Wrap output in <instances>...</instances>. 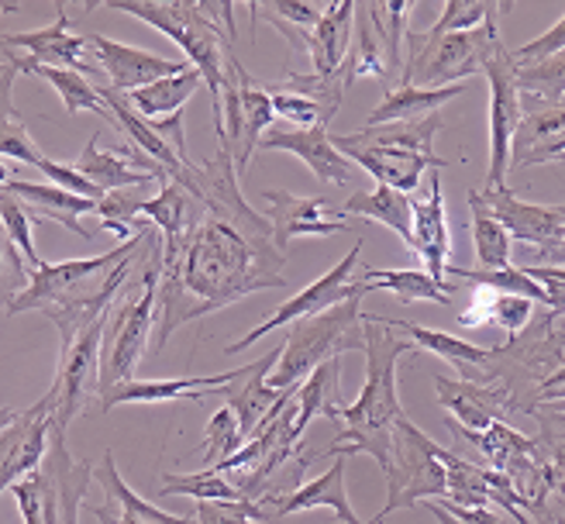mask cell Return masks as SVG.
Returning a JSON list of instances; mask_svg holds the SVG:
<instances>
[{"label":"cell","mask_w":565,"mask_h":524,"mask_svg":"<svg viewBox=\"0 0 565 524\" xmlns=\"http://www.w3.org/2000/svg\"><path fill=\"white\" fill-rule=\"evenodd\" d=\"M196 201L204 217L173 245L162 248L156 293V352L186 321L259 293L287 287V253L273 238V221L245 201L242 177L228 149L204 162H186L173 177Z\"/></svg>","instance_id":"cell-1"},{"label":"cell","mask_w":565,"mask_h":524,"mask_svg":"<svg viewBox=\"0 0 565 524\" xmlns=\"http://www.w3.org/2000/svg\"><path fill=\"white\" fill-rule=\"evenodd\" d=\"M362 328H365V383L362 394L352 404H331L324 418L338 421L342 418V431L334 435L328 449H318V459H334V456H373L380 469L390 462V446H393V425L404 421V404L397 391V366L401 359L411 355L417 345L393 335L390 318L362 311Z\"/></svg>","instance_id":"cell-2"},{"label":"cell","mask_w":565,"mask_h":524,"mask_svg":"<svg viewBox=\"0 0 565 524\" xmlns=\"http://www.w3.org/2000/svg\"><path fill=\"white\" fill-rule=\"evenodd\" d=\"M445 128L441 115L401 121V125H380V128H359L349 135H331L334 149L349 162L362 165L376 183L414 193L420 177L431 170H445V159L435 156V135Z\"/></svg>","instance_id":"cell-3"},{"label":"cell","mask_w":565,"mask_h":524,"mask_svg":"<svg viewBox=\"0 0 565 524\" xmlns=\"http://www.w3.org/2000/svg\"><path fill=\"white\" fill-rule=\"evenodd\" d=\"M94 8H107V11H118V14L146 21V24L156 28V32H162L166 39H173L186 52V63L201 73L204 87L211 94V118H214V131H217V142H221V138H224V128H221V87H224V73H228L232 52L224 49V35H228V32H224V28L214 21L211 4H169V0L135 4V0H121V4H94Z\"/></svg>","instance_id":"cell-4"},{"label":"cell","mask_w":565,"mask_h":524,"mask_svg":"<svg viewBox=\"0 0 565 524\" xmlns=\"http://www.w3.org/2000/svg\"><path fill=\"white\" fill-rule=\"evenodd\" d=\"M362 297L365 293H355L338 303V308L294 321L287 328V342H282V355H279L282 363H276L269 386L290 391V386L303 383L318 366L331 363V359H342L345 352H362L365 349Z\"/></svg>","instance_id":"cell-5"},{"label":"cell","mask_w":565,"mask_h":524,"mask_svg":"<svg viewBox=\"0 0 565 524\" xmlns=\"http://www.w3.org/2000/svg\"><path fill=\"white\" fill-rule=\"evenodd\" d=\"M94 483V462L73 459L66 431H49V449L39 469L21 477L11 493L24 524H79V507Z\"/></svg>","instance_id":"cell-6"},{"label":"cell","mask_w":565,"mask_h":524,"mask_svg":"<svg viewBox=\"0 0 565 524\" xmlns=\"http://www.w3.org/2000/svg\"><path fill=\"white\" fill-rule=\"evenodd\" d=\"M493 18L472 28V32L438 35V39L407 32L411 49L404 55L401 83H414V87H456V83H466L469 76L483 73L493 55L507 49Z\"/></svg>","instance_id":"cell-7"},{"label":"cell","mask_w":565,"mask_h":524,"mask_svg":"<svg viewBox=\"0 0 565 524\" xmlns=\"http://www.w3.org/2000/svg\"><path fill=\"white\" fill-rule=\"evenodd\" d=\"M438 452H441L438 441L428 438L407 418L393 425L390 462L383 466L386 504L365 524H383L393 511H407L424 501H445L448 483H445V466H441Z\"/></svg>","instance_id":"cell-8"},{"label":"cell","mask_w":565,"mask_h":524,"mask_svg":"<svg viewBox=\"0 0 565 524\" xmlns=\"http://www.w3.org/2000/svg\"><path fill=\"white\" fill-rule=\"evenodd\" d=\"M107 318L94 321L90 328L76 331L73 339L60 342V363L45 391L52 407V428L70 431V425L100 397V342H104Z\"/></svg>","instance_id":"cell-9"},{"label":"cell","mask_w":565,"mask_h":524,"mask_svg":"<svg viewBox=\"0 0 565 524\" xmlns=\"http://www.w3.org/2000/svg\"><path fill=\"white\" fill-rule=\"evenodd\" d=\"M273 97L266 90V83L252 76L242 60H228V73H224V87H221V128L224 138L221 146L232 152L238 177H245L252 156H256L263 135L273 128Z\"/></svg>","instance_id":"cell-10"},{"label":"cell","mask_w":565,"mask_h":524,"mask_svg":"<svg viewBox=\"0 0 565 524\" xmlns=\"http://www.w3.org/2000/svg\"><path fill=\"white\" fill-rule=\"evenodd\" d=\"M362 238L349 248L345 253V259H338L324 276H318L315 284L310 287H303L300 293H294L282 308H276L263 324H256L248 331V335H242L238 342H232L228 345V355H238L242 349H248V345H256L263 335H269V331H276V328H290L294 321H300V318H310V314H321V311H328V308H338L342 300H349V297H355V293H370L365 290V284L355 276V269H359V256H362Z\"/></svg>","instance_id":"cell-11"},{"label":"cell","mask_w":565,"mask_h":524,"mask_svg":"<svg viewBox=\"0 0 565 524\" xmlns=\"http://www.w3.org/2000/svg\"><path fill=\"white\" fill-rule=\"evenodd\" d=\"M483 76L490 79V173L487 186H507L511 173V142L524 118L521 94H518V63L511 49L497 52L487 63Z\"/></svg>","instance_id":"cell-12"},{"label":"cell","mask_w":565,"mask_h":524,"mask_svg":"<svg viewBox=\"0 0 565 524\" xmlns=\"http://www.w3.org/2000/svg\"><path fill=\"white\" fill-rule=\"evenodd\" d=\"M11 52H24V60H32L35 66H55V69H73L90 76L94 83H104V73L97 66V52L90 45V35L73 32V18L60 8L55 11V21L45 28H35V32H11L0 35Z\"/></svg>","instance_id":"cell-13"},{"label":"cell","mask_w":565,"mask_h":524,"mask_svg":"<svg viewBox=\"0 0 565 524\" xmlns=\"http://www.w3.org/2000/svg\"><path fill=\"white\" fill-rule=\"evenodd\" d=\"M466 201L493 214L511 232V238L527 242L531 248L565 242V204H527L514 197L511 186H483V190L472 186Z\"/></svg>","instance_id":"cell-14"},{"label":"cell","mask_w":565,"mask_h":524,"mask_svg":"<svg viewBox=\"0 0 565 524\" xmlns=\"http://www.w3.org/2000/svg\"><path fill=\"white\" fill-rule=\"evenodd\" d=\"M263 197L269 204L266 217L273 221V238L279 253H287L294 238H331L355 225L328 197H297L290 190H266Z\"/></svg>","instance_id":"cell-15"},{"label":"cell","mask_w":565,"mask_h":524,"mask_svg":"<svg viewBox=\"0 0 565 524\" xmlns=\"http://www.w3.org/2000/svg\"><path fill=\"white\" fill-rule=\"evenodd\" d=\"M87 35L97 52V66L104 73V83L125 97L141 87H152V83H159L166 76H180L183 69H190L186 60H166L159 52L135 49V45L107 39V35H97V32H87Z\"/></svg>","instance_id":"cell-16"},{"label":"cell","mask_w":565,"mask_h":524,"mask_svg":"<svg viewBox=\"0 0 565 524\" xmlns=\"http://www.w3.org/2000/svg\"><path fill=\"white\" fill-rule=\"evenodd\" d=\"M104 135L94 131L90 142L83 146L79 159L73 162L76 170L87 177L100 193H115V190H135L146 186L152 180H169V173L156 159H149L141 149H135L131 142H125L121 149H104Z\"/></svg>","instance_id":"cell-17"},{"label":"cell","mask_w":565,"mask_h":524,"mask_svg":"<svg viewBox=\"0 0 565 524\" xmlns=\"http://www.w3.org/2000/svg\"><path fill=\"white\" fill-rule=\"evenodd\" d=\"M411 204H414L411 253L424 263L431 280L445 287L448 259H451V235H448V214H445V193H441V170L428 173V183L411 193Z\"/></svg>","instance_id":"cell-18"},{"label":"cell","mask_w":565,"mask_h":524,"mask_svg":"<svg viewBox=\"0 0 565 524\" xmlns=\"http://www.w3.org/2000/svg\"><path fill=\"white\" fill-rule=\"evenodd\" d=\"M435 386H438V404L451 414V421L469 431H483L497 421L511 425V418H521V407L514 404V397L493 379L472 383V379L435 376Z\"/></svg>","instance_id":"cell-19"},{"label":"cell","mask_w":565,"mask_h":524,"mask_svg":"<svg viewBox=\"0 0 565 524\" xmlns=\"http://www.w3.org/2000/svg\"><path fill=\"white\" fill-rule=\"evenodd\" d=\"M52 431V407L42 397L39 404L18 410V418L0 431V493L11 490L21 477L42 466Z\"/></svg>","instance_id":"cell-20"},{"label":"cell","mask_w":565,"mask_h":524,"mask_svg":"<svg viewBox=\"0 0 565 524\" xmlns=\"http://www.w3.org/2000/svg\"><path fill=\"white\" fill-rule=\"evenodd\" d=\"M263 152H294L310 173H315L321 183H349L352 177V162L334 149V138L328 128H282L273 125L263 142Z\"/></svg>","instance_id":"cell-21"},{"label":"cell","mask_w":565,"mask_h":524,"mask_svg":"<svg viewBox=\"0 0 565 524\" xmlns=\"http://www.w3.org/2000/svg\"><path fill=\"white\" fill-rule=\"evenodd\" d=\"M94 480L104 486L107 504L90 507V514L100 524H196V517H183V514H169L156 504H149L146 496H138L125 477L118 473V459L115 452H104V459L94 466Z\"/></svg>","instance_id":"cell-22"},{"label":"cell","mask_w":565,"mask_h":524,"mask_svg":"<svg viewBox=\"0 0 565 524\" xmlns=\"http://www.w3.org/2000/svg\"><path fill=\"white\" fill-rule=\"evenodd\" d=\"M345 477H349V459H345V456H334L331 466L324 469V473H321L318 480L300 483L294 493H287L282 501H276L273 507H266L269 524H273V521H282V517H290V514L318 511V507H328L338 521H345V524H365V521H359V514L352 511Z\"/></svg>","instance_id":"cell-23"},{"label":"cell","mask_w":565,"mask_h":524,"mask_svg":"<svg viewBox=\"0 0 565 524\" xmlns=\"http://www.w3.org/2000/svg\"><path fill=\"white\" fill-rule=\"evenodd\" d=\"M248 373V366L217 373V376H180V379H135L118 386L100 404V414H110L118 404H169V400H204L211 394H221L224 386L238 383Z\"/></svg>","instance_id":"cell-24"},{"label":"cell","mask_w":565,"mask_h":524,"mask_svg":"<svg viewBox=\"0 0 565 524\" xmlns=\"http://www.w3.org/2000/svg\"><path fill=\"white\" fill-rule=\"evenodd\" d=\"M279 355H282V345L266 352L263 359H256V363H248V373L238 383L224 386V391H221L224 404L235 410L245 441L256 435V428L269 418V410L279 404V397L287 394V391H276V386H269V373L279 363Z\"/></svg>","instance_id":"cell-25"},{"label":"cell","mask_w":565,"mask_h":524,"mask_svg":"<svg viewBox=\"0 0 565 524\" xmlns=\"http://www.w3.org/2000/svg\"><path fill=\"white\" fill-rule=\"evenodd\" d=\"M14 197L21 201V207L28 211L32 221H52V225H63L66 232L79 235V238H94V228H83L79 217L83 214H97L100 201H87V197H76V193H66L52 183H32V180H11L4 183Z\"/></svg>","instance_id":"cell-26"},{"label":"cell","mask_w":565,"mask_h":524,"mask_svg":"<svg viewBox=\"0 0 565 524\" xmlns=\"http://www.w3.org/2000/svg\"><path fill=\"white\" fill-rule=\"evenodd\" d=\"M355 14L359 8L352 0H338V4H328L315 32L307 35V55L315 63L318 76H338L349 60L352 49V35H355Z\"/></svg>","instance_id":"cell-27"},{"label":"cell","mask_w":565,"mask_h":524,"mask_svg":"<svg viewBox=\"0 0 565 524\" xmlns=\"http://www.w3.org/2000/svg\"><path fill=\"white\" fill-rule=\"evenodd\" d=\"M565 156V107L524 115L511 142V170L558 162Z\"/></svg>","instance_id":"cell-28"},{"label":"cell","mask_w":565,"mask_h":524,"mask_svg":"<svg viewBox=\"0 0 565 524\" xmlns=\"http://www.w3.org/2000/svg\"><path fill=\"white\" fill-rule=\"evenodd\" d=\"M466 90H469L466 83H456V87H414V83H397V90L390 87L383 104L365 115L362 128H380V125H401V121L431 118V115H438V110L451 97H459Z\"/></svg>","instance_id":"cell-29"},{"label":"cell","mask_w":565,"mask_h":524,"mask_svg":"<svg viewBox=\"0 0 565 524\" xmlns=\"http://www.w3.org/2000/svg\"><path fill=\"white\" fill-rule=\"evenodd\" d=\"M138 217H149L162 235V248H173L204 217V204L180 180H162L156 197L141 204Z\"/></svg>","instance_id":"cell-30"},{"label":"cell","mask_w":565,"mask_h":524,"mask_svg":"<svg viewBox=\"0 0 565 524\" xmlns=\"http://www.w3.org/2000/svg\"><path fill=\"white\" fill-rule=\"evenodd\" d=\"M390 324H393V331H407V342L428 349L431 355L451 363V370L459 373V379H472V383L483 379V366H487V359H490L493 349L466 342L459 335H448V331H438V328H420L414 321H393L390 318Z\"/></svg>","instance_id":"cell-31"},{"label":"cell","mask_w":565,"mask_h":524,"mask_svg":"<svg viewBox=\"0 0 565 524\" xmlns=\"http://www.w3.org/2000/svg\"><path fill=\"white\" fill-rule=\"evenodd\" d=\"M342 214L352 221H380L390 232H397L404 238V245L411 248L414 242V204H411V193L404 190H393L376 183L373 190H359L342 204Z\"/></svg>","instance_id":"cell-32"},{"label":"cell","mask_w":565,"mask_h":524,"mask_svg":"<svg viewBox=\"0 0 565 524\" xmlns=\"http://www.w3.org/2000/svg\"><path fill=\"white\" fill-rule=\"evenodd\" d=\"M201 87H204L201 73L190 66L180 76H166V79L152 83V87H141V90H135L128 97L121 94V97L131 104V110H135L138 118H146V121H166V118L183 115V104L196 90H201Z\"/></svg>","instance_id":"cell-33"},{"label":"cell","mask_w":565,"mask_h":524,"mask_svg":"<svg viewBox=\"0 0 565 524\" xmlns=\"http://www.w3.org/2000/svg\"><path fill=\"white\" fill-rule=\"evenodd\" d=\"M359 280L365 284V290H386L401 303L431 300V303H438V308H451V287H441L438 280H431L428 269H376V266H365L359 272Z\"/></svg>","instance_id":"cell-34"},{"label":"cell","mask_w":565,"mask_h":524,"mask_svg":"<svg viewBox=\"0 0 565 524\" xmlns=\"http://www.w3.org/2000/svg\"><path fill=\"white\" fill-rule=\"evenodd\" d=\"M441 466H445V483L448 493L438 504H462V507H493V486H497V473L493 469L476 466L456 452L441 449L438 452Z\"/></svg>","instance_id":"cell-35"},{"label":"cell","mask_w":565,"mask_h":524,"mask_svg":"<svg viewBox=\"0 0 565 524\" xmlns=\"http://www.w3.org/2000/svg\"><path fill=\"white\" fill-rule=\"evenodd\" d=\"M518 94L524 115H539V110H552L565 97V52L552 55V60L518 66Z\"/></svg>","instance_id":"cell-36"},{"label":"cell","mask_w":565,"mask_h":524,"mask_svg":"<svg viewBox=\"0 0 565 524\" xmlns=\"http://www.w3.org/2000/svg\"><path fill=\"white\" fill-rule=\"evenodd\" d=\"M18 73H32V76H42L49 87H55V94L63 97L66 104V115H79V110H97V115L107 118V107L100 100V90L90 76L83 73H73V69H55V66H35L32 60H24L18 55Z\"/></svg>","instance_id":"cell-37"},{"label":"cell","mask_w":565,"mask_h":524,"mask_svg":"<svg viewBox=\"0 0 565 524\" xmlns=\"http://www.w3.org/2000/svg\"><path fill=\"white\" fill-rule=\"evenodd\" d=\"M355 35H352V49L349 60L342 66V83L352 87L359 79H386L390 76V63H386V49L376 35V28L370 21V11L355 14Z\"/></svg>","instance_id":"cell-38"},{"label":"cell","mask_w":565,"mask_h":524,"mask_svg":"<svg viewBox=\"0 0 565 524\" xmlns=\"http://www.w3.org/2000/svg\"><path fill=\"white\" fill-rule=\"evenodd\" d=\"M469 204V235H472V253L479 259V269H503L514 259V238L493 214H487L479 204Z\"/></svg>","instance_id":"cell-39"},{"label":"cell","mask_w":565,"mask_h":524,"mask_svg":"<svg viewBox=\"0 0 565 524\" xmlns=\"http://www.w3.org/2000/svg\"><path fill=\"white\" fill-rule=\"evenodd\" d=\"M448 276H456L459 287H490L497 293H518V297H531L534 303L548 308V293L539 280L521 266H503V269H462V266H448Z\"/></svg>","instance_id":"cell-40"},{"label":"cell","mask_w":565,"mask_h":524,"mask_svg":"<svg viewBox=\"0 0 565 524\" xmlns=\"http://www.w3.org/2000/svg\"><path fill=\"white\" fill-rule=\"evenodd\" d=\"M190 496V501H242L238 486L221 477L217 469H196V473H162L159 480V496Z\"/></svg>","instance_id":"cell-41"},{"label":"cell","mask_w":565,"mask_h":524,"mask_svg":"<svg viewBox=\"0 0 565 524\" xmlns=\"http://www.w3.org/2000/svg\"><path fill=\"white\" fill-rule=\"evenodd\" d=\"M245 446V435H242V425L235 418V410L228 404H221L211 421H207V431H204V469L224 462L228 456H235L238 449Z\"/></svg>","instance_id":"cell-42"},{"label":"cell","mask_w":565,"mask_h":524,"mask_svg":"<svg viewBox=\"0 0 565 524\" xmlns=\"http://www.w3.org/2000/svg\"><path fill=\"white\" fill-rule=\"evenodd\" d=\"M0 225H4L8 238L18 245V253L24 256L28 269L45 266V259L39 256V248H35V232H32L35 221L28 217V211L21 207V201L14 197L8 186H0Z\"/></svg>","instance_id":"cell-43"},{"label":"cell","mask_w":565,"mask_h":524,"mask_svg":"<svg viewBox=\"0 0 565 524\" xmlns=\"http://www.w3.org/2000/svg\"><path fill=\"white\" fill-rule=\"evenodd\" d=\"M141 204L146 197H138L131 190H115V193H104L100 204H97V221H100V232L118 235V242H131L135 232V221L141 214Z\"/></svg>","instance_id":"cell-44"},{"label":"cell","mask_w":565,"mask_h":524,"mask_svg":"<svg viewBox=\"0 0 565 524\" xmlns=\"http://www.w3.org/2000/svg\"><path fill=\"white\" fill-rule=\"evenodd\" d=\"M279 90H290V94H300V97H310L315 104H321L328 115L334 118L338 107H342V97H345V83H342V73L338 76H318V73H287V87L276 83Z\"/></svg>","instance_id":"cell-45"},{"label":"cell","mask_w":565,"mask_h":524,"mask_svg":"<svg viewBox=\"0 0 565 524\" xmlns=\"http://www.w3.org/2000/svg\"><path fill=\"white\" fill-rule=\"evenodd\" d=\"M28 284H32V269H28L24 256L18 253V245L8 238L4 225H0V308L8 311Z\"/></svg>","instance_id":"cell-46"},{"label":"cell","mask_w":565,"mask_h":524,"mask_svg":"<svg viewBox=\"0 0 565 524\" xmlns=\"http://www.w3.org/2000/svg\"><path fill=\"white\" fill-rule=\"evenodd\" d=\"M269 90V87H266ZM273 110H276V118L282 121H290V128H328L331 125V115L315 104L310 97H300V94H290V90H279L276 83H273Z\"/></svg>","instance_id":"cell-47"},{"label":"cell","mask_w":565,"mask_h":524,"mask_svg":"<svg viewBox=\"0 0 565 524\" xmlns=\"http://www.w3.org/2000/svg\"><path fill=\"white\" fill-rule=\"evenodd\" d=\"M497 14V4H472V0H448V4L441 8L438 21L428 28L424 35H456V32H472V28H479L483 21H490Z\"/></svg>","instance_id":"cell-48"},{"label":"cell","mask_w":565,"mask_h":524,"mask_svg":"<svg viewBox=\"0 0 565 524\" xmlns=\"http://www.w3.org/2000/svg\"><path fill=\"white\" fill-rule=\"evenodd\" d=\"M0 159L24 162V165H39L45 159V152L32 142V135H28L21 118L0 121Z\"/></svg>","instance_id":"cell-49"},{"label":"cell","mask_w":565,"mask_h":524,"mask_svg":"<svg viewBox=\"0 0 565 524\" xmlns=\"http://www.w3.org/2000/svg\"><path fill=\"white\" fill-rule=\"evenodd\" d=\"M542 303H534L531 297H518V293H497V303H493V324L503 331L507 339L521 335V331L531 324L534 311H539Z\"/></svg>","instance_id":"cell-50"},{"label":"cell","mask_w":565,"mask_h":524,"mask_svg":"<svg viewBox=\"0 0 565 524\" xmlns=\"http://www.w3.org/2000/svg\"><path fill=\"white\" fill-rule=\"evenodd\" d=\"M39 170L52 180V186H60V190H66V193H76V197H87V201H100L104 193L83 177L76 165H70V162H55V159H42L39 162Z\"/></svg>","instance_id":"cell-51"},{"label":"cell","mask_w":565,"mask_h":524,"mask_svg":"<svg viewBox=\"0 0 565 524\" xmlns=\"http://www.w3.org/2000/svg\"><path fill=\"white\" fill-rule=\"evenodd\" d=\"M558 52H565V14L548 28L545 35H539L534 42H527V45L514 49L511 55H514V63H518V66H531V63L552 60V55H558Z\"/></svg>","instance_id":"cell-52"},{"label":"cell","mask_w":565,"mask_h":524,"mask_svg":"<svg viewBox=\"0 0 565 524\" xmlns=\"http://www.w3.org/2000/svg\"><path fill=\"white\" fill-rule=\"evenodd\" d=\"M438 524H507L493 507H462V504H438V501H424Z\"/></svg>","instance_id":"cell-53"},{"label":"cell","mask_w":565,"mask_h":524,"mask_svg":"<svg viewBox=\"0 0 565 524\" xmlns=\"http://www.w3.org/2000/svg\"><path fill=\"white\" fill-rule=\"evenodd\" d=\"M263 11L273 14V18H279V21L294 24V28H310V32H315L318 21H321V14H324V11L315 8V4H303V0H282V4H263Z\"/></svg>","instance_id":"cell-54"},{"label":"cell","mask_w":565,"mask_h":524,"mask_svg":"<svg viewBox=\"0 0 565 524\" xmlns=\"http://www.w3.org/2000/svg\"><path fill=\"white\" fill-rule=\"evenodd\" d=\"M14 76H18V52H11L4 42H0V121H4V118H18L14 100H11Z\"/></svg>","instance_id":"cell-55"},{"label":"cell","mask_w":565,"mask_h":524,"mask_svg":"<svg viewBox=\"0 0 565 524\" xmlns=\"http://www.w3.org/2000/svg\"><path fill=\"white\" fill-rule=\"evenodd\" d=\"M493 303H497V290H490V287H472V303H469L466 311H459V324L462 328L493 324Z\"/></svg>","instance_id":"cell-56"},{"label":"cell","mask_w":565,"mask_h":524,"mask_svg":"<svg viewBox=\"0 0 565 524\" xmlns=\"http://www.w3.org/2000/svg\"><path fill=\"white\" fill-rule=\"evenodd\" d=\"M562 400H565V366L558 373H552L539 386V394H534V407H539V404H562Z\"/></svg>","instance_id":"cell-57"},{"label":"cell","mask_w":565,"mask_h":524,"mask_svg":"<svg viewBox=\"0 0 565 524\" xmlns=\"http://www.w3.org/2000/svg\"><path fill=\"white\" fill-rule=\"evenodd\" d=\"M18 418V410H11V407H0V431H4L11 421Z\"/></svg>","instance_id":"cell-58"},{"label":"cell","mask_w":565,"mask_h":524,"mask_svg":"<svg viewBox=\"0 0 565 524\" xmlns=\"http://www.w3.org/2000/svg\"><path fill=\"white\" fill-rule=\"evenodd\" d=\"M14 170H11V165H8V159H0V186H4V183H11L14 177H11Z\"/></svg>","instance_id":"cell-59"},{"label":"cell","mask_w":565,"mask_h":524,"mask_svg":"<svg viewBox=\"0 0 565 524\" xmlns=\"http://www.w3.org/2000/svg\"><path fill=\"white\" fill-rule=\"evenodd\" d=\"M14 11H21V4H0V14H14Z\"/></svg>","instance_id":"cell-60"},{"label":"cell","mask_w":565,"mask_h":524,"mask_svg":"<svg viewBox=\"0 0 565 524\" xmlns=\"http://www.w3.org/2000/svg\"><path fill=\"white\" fill-rule=\"evenodd\" d=\"M552 407H555L558 414H565V400H562V404H552Z\"/></svg>","instance_id":"cell-61"},{"label":"cell","mask_w":565,"mask_h":524,"mask_svg":"<svg viewBox=\"0 0 565 524\" xmlns=\"http://www.w3.org/2000/svg\"><path fill=\"white\" fill-rule=\"evenodd\" d=\"M558 162H565V156H562V159H558Z\"/></svg>","instance_id":"cell-62"}]
</instances>
